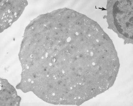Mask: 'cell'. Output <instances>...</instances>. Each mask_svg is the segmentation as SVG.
Returning <instances> with one entry per match:
<instances>
[{
  "mask_svg": "<svg viewBox=\"0 0 133 106\" xmlns=\"http://www.w3.org/2000/svg\"><path fill=\"white\" fill-rule=\"evenodd\" d=\"M25 0L0 1L1 31L11 26L20 17L28 5Z\"/></svg>",
  "mask_w": 133,
  "mask_h": 106,
  "instance_id": "obj_2",
  "label": "cell"
},
{
  "mask_svg": "<svg viewBox=\"0 0 133 106\" xmlns=\"http://www.w3.org/2000/svg\"><path fill=\"white\" fill-rule=\"evenodd\" d=\"M115 26L121 34L128 38L133 35V3L131 1H119L114 5Z\"/></svg>",
  "mask_w": 133,
  "mask_h": 106,
  "instance_id": "obj_1",
  "label": "cell"
}]
</instances>
